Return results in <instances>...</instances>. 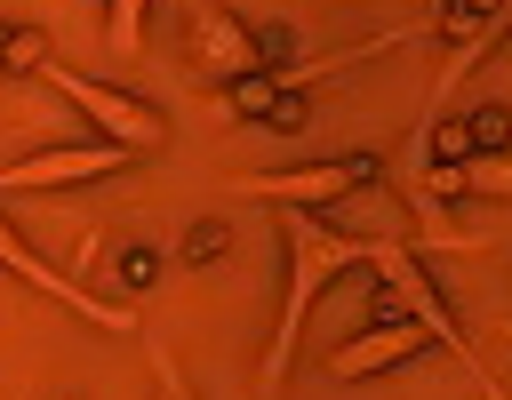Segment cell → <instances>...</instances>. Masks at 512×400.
Wrapping results in <instances>:
<instances>
[{
  "instance_id": "5",
  "label": "cell",
  "mask_w": 512,
  "mask_h": 400,
  "mask_svg": "<svg viewBox=\"0 0 512 400\" xmlns=\"http://www.w3.org/2000/svg\"><path fill=\"white\" fill-rule=\"evenodd\" d=\"M128 168V152H112V144H56V152H32V160H8L0 168V200L8 192H64V184H96V176H120Z\"/></svg>"
},
{
  "instance_id": "7",
  "label": "cell",
  "mask_w": 512,
  "mask_h": 400,
  "mask_svg": "<svg viewBox=\"0 0 512 400\" xmlns=\"http://www.w3.org/2000/svg\"><path fill=\"white\" fill-rule=\"evenodd\" d=\"M192 48H200L208 72H248V64H256V40H248L240 16H224V8H192Z\"/></svg>"
},
{
  "instance_id": "3",
  "label": "cell",
  "mask_w": 512,
  "mask_h": 400,
  "mask_svg": "<svg viewBox=\"0 0 512 400\" xmlns=\"http://www.w3.org/2000/svg\"><path fill=\"white\" fill-rule=\"evenodd\" d=\"M376 184V160L368 152H344V160H304V168H256V176H232V192L248 200H272V208H296V216H328L344 208L352 192Z\"/></svg>"
},
{
  "instance_id": "1",
  "label": "cell",
  "mask_w": 512,
  "mask_h": 400,
  "mask_svg": "<svg viewBox=\"0 0 512 400\" xmlns=\"http://www.w3.org/2000/svg\"><path fill=\"white\" fill-rule=\"evenodd\" d=\"M280 256H288V296H280L272 344H264V360H256V392H264V400L288 384V368H296V344H304V320H312L320 288H328L336 272L368 264V240H344V232H328L320 216H296V208H280Z\"/></svg>"
},
{
  "instance_id": "4",
  "label": "cell",
  "mask_w": 512,
  "mask_h": 400,
  "mask_svg": "<svg viewBox=\"0 0 512 400\" xmlns=\"http://www.w3.org/2000/svg\"><path fill=\"white\" fill-rule=\"evenodd\" d=\"M0 272H16L24 288H40L48 304H64V312H80L88 328H104V336H136V304H112V296H96V288H80L72 272H56L8 216H0Z\"/></svg>"
},
{
  "instance_id": "12",
  "label": "cell",
  "mask_w": 512,
  "mask_h": 400,
  "mask_svg": "<svg viewBox=\"0 0 512 400\" xmlns=\"http://www.w3.org/2000/svg\"><path fill=\"white\" fill-rule=\"evenodd\" d=\"M152 400H192V384L176 376V360H168L160 344H152Z\"/></svg>"
},
{
  "instance_id": "9",
  "label": "cell",
  "mask_w": 512,
  "mask_h": 400,
  "mask_svg": "<svg viewBox=\"0 0 512 400\" xmlns=\"http://www.w3.org/2000/svg\"><path fill=\"white\" fill-rule=\"evenodd\" d=\"M456 192L504 200V192H512V160H504V152H464V160H456Z\"/></svg>"
},
{
  "instance_id": "6",
  "label": "cell",
  "mask_w": 512,
  "mask_h": 400,
  "mask_svg": "<svg viewBox=\"0 0 512 400\" xmlns=\"http://www.w3.org/2000/svg\"><path fill=\"white\" fill-rule=\"evenodd\" d=\"M424 352V336L408 328V320H384V328H360L352 344H336V352H320V368L336 376V384H360V376H384V368H408Z\"/></svg>"
},
{
  "instance_id": "2",
  "label": "cell",
  "mask_w": 512,
  "mask_h": 400,
  "mask_svg": "<svg viewBox=\"0 0 512 400\" xmlns=\"http://www.w3.org/2000/svg\"><path fill=\"white\" fill-rule=\"evenodd\" d=\"M40 80L72 104V112H88V128H96V144H112V152H128V160H144V152H160L168 144V120L144 104V96H128V88H112V80H88V72H72V64H40Z\"/></svg>"
},
{
  "instance_id": "11",
  "label": "cell",
  "mask_w": 512,
  "mask_h": 400,
  "mask_svg": "<svg viewBox=\"0 0 512 400\" xmlns=\"http://www.w3.org/2000/svg\"><path fill=\"white\" fill-rule=\"evenodd\" d=\"M0 64H8V72H40V64H48V32H32V24H0Z\"/></svg>"
},
{
  "instance_id": "8",
  "label": "cell",
  "mask_w": 512,
  "mask_h": 400,
  "mask_svg": "<svg viewBox=\"0 0 512 400\" xmlns=\"http://www.w3.org/2000/svg\"><path fill=\"white\" fill-rule=\"evenodd\" d=\"M496 32H504V8H480V16H472V32H464V48H456V56L440 64V88H432L440 104H448V96L464 88V72H472V64H480V56L496 48Z\"/></svg>"
},
{
  "instance_id": "10",
  "label": "cell",
  "mask_w": 512,
  "mask_h": 400,
  "mask_svg": "<svg viewBox=\"0 0 512 400\" xmlns=\"http://www.w3.org/2000/svg\"><path fill=\"white\" fill-rule=\"evenodd\" d=\"M144 16H152L144 0H112V8H104V40H112V56H136V48H144Z\"/></svg>"
}]
</instances>
